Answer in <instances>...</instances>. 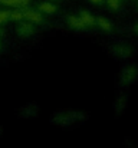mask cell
I'll list each match as a JSON object with an SVG mask.
<instances>
[{
  "instance_id": "obj_1",
  "label": "cell",
  "mask_w": 138,
  "mask_h": 148,
  "mask_svg": "<svg viewBox=\"0 0 138 148\" xmlns=\"http://www.w3.org/2000/svg\"><path fill=\"white\" fill-rule=\"evenodd\" d=\"M23 14H25V19L29 20L30 23H35V25H41L43 23V16L36 12V10H32V9H25L23 10Z\"/></svg>"
},
{
  "instance_id": "obj_6",
  "label": "cell",
  "mask_w": 138,
  "mask_h": 148,
  "mask_svg": "<svg viewBox=\"0 0 138 148\" xmlns=\"http://www.w3.org/2000/svg\"><path fill=\"white\" fill-rule=\"evenodd\" d=\"M95 23H96L98 27H99L101 30H104V32H111V30H112V23H111L108 19H105V17H96V19H95Z\"/></svg>"
},
{
  "instance_id": "obj_9",
  "label": "cell",
  "mask_w": 138,
  "mask_h": 148,
  "mask_svg": "<svg viewBox=\"0 0 138 148\" xmlns=\"http://www.w3.org/2000/svg\"><path fill=\"white\" fill-rule=\"evenodd\" d=\"M1 4L6 6H13V7H19V6H27L30 3V0H0Z\"/></svg>"
},
{
  "instance_id": "obj_15",
  "label": "cell",
  "mask_w": 138,
  "mask_h": 148,
  "mask_svg": "<svg viewBox=\"0 0 138 148\" xmlns=\"http://www.w3.org/2000/svg\"><path fill=\"white\" fill-rule=\"evenodd\" d=\"M1 35H3V29L0 27V36H1Z\"/></svg>"
},
{
  "instance_id": "obj_5",
  "label": "cell",
  "mask_w": 138,
  "mask_h": 148,
  "mask_svg": "<svg viewBox=\"0 0 138 148\" xmlns=\"http://www.w3.org/2000/svg\"><path fill=\"white\" fill-rule=\"evenodd\" d=\"M133 53V49L127 45H117L114 46V55L119 56V58H127Z\"/></svg>"
},
{
  "instance_id": "obj_14",
  "label": "cell",
  "mask_w": 138,
  "mask_h": 148,
  "mask_svg": "<svg viewBox=\"0 0 138 148\" xmlns=\"http://www.w3.org/2000/svg\"><path fill=\"white\" fill-rule=\"evenodd\" d=\"M134 32H135V33H137V35H138V23H137V25H135V26H134Z\"/></svg>"
},
{
  "instance_id": "obj_12",
  "label": "cell",
  "mask_w": 138,
  "mask_h": 148,
  "mask_svg": "<svg viewBox=\"0 0 138 148\" xmlns=\"http://www.w3.org/2000/svg\"><path fill=\"white\" fill-rule=\"evenodd\" d=\"M106 3H108L109 9H112V10H117V9L119 7V3H121V0H106Z\"/></svg>"
},
{
  "instance_id": "obj_3",
  "label": "cell",
  "mask_w": 138,
  "mask_h": 148,
  "mask_svg": "<svg viewBox=\"0 0 138 148\" xmlns=\"http://www.w3.org/2000/svg\"><path fill=\"white\" fill-rule=\"evenodd\" d=\"M33 33H35V27L32 23H20L17 26V35L23 39L33 36Z\"/></svg>"
},
{
  "instance_id": "obj_13",
  "label": "cell",
  "mask_w": 138,
  "mask_h": 148,
  "mask_svg": "<svg viewBox=\"0 0 138 148\" xmlns=\"http://www.w3.org/2000/svg\"><path fill=\"white\" fill-rule=\"evenodd\" d=\"M89 1H91L92 4H101L104 0H89Z\"/></svg>"
},
{
  "instance_id": "obj_7",
  "label": "cell",
  "mask_w": 138,
  "mask_h": 148,
  "mask_svg": "<svg viewBox=\"0 0 138 148\" xmlns=\"http://www.w3.org/2000/svg\"><path fill=\"white\" fill-rule=\"evenodd\" d=\"M79 17H81V20L85 23V26H87V27H88V26H93V25H95V17L92 16L89 12H87V10L81 12V13H79Z\"/></svg>"
},
{
  "instance_id": "obj_8",
  "label": "cell",
  "mask_w": 138,
  "mask_h": 148,
  "mask_svg": "<svg viewBox=\"0 0 138 148\" xmlns=\"http://www.w3.org/2000/svg\"><path fill=\"white\" fill-rule=\"evenodd\" d=\"M39 10L43 12V13H46V14H53V13L58 10V7H56L55 4L49 3V1H43V3L39 4Z\"/></svg>"
},
{
  "instance_id": "obj_2",
  "label": "cell",
  "mask_w": 138,
  "mask_h": 148,
  "mask_svg": "<svg viewBox=\"0 0 138 148\" xmlns=\"http://www.w3.org/2000/svg\"><path fill=\"white\" fill-rule=\"evenodd\" d=\"M137 75H138L137 69H135L134 66H128V68H125V69L122 71V73H121V82H122V84H131L133 81H135Z\"/></svg>"
},
{
  "instance_id": "obj_11",
  "label": "cell",
  "mask_w": 138,
  "mask_h": 148,
  "mask_svg": "<svg viewBox=\"0 0 138 148\" xmlns=\"http://www.w3.org/2000/svg\"><path fill=\"white\" fill-rule=\"evenodd\" d=\"M10 20V12H7V10H0V25H3V23H6V22H9Z\"/></svg>"
},
{
  "instance_id": "obj_4",
  "label": "cell",
  "mask_w": 138,
  "mask_h": 148,
  "mask_svg": "<svg viewBox=\"0 0 138 148\" xmlns=\"http://www.w3.org/2000/svg\"><path fill=\"white\" fill-rule=\"evenodd\" d=\"M68 25H69L73 30H82V29L87 27L85 23L81 20L79 16H69V17H68Z\"/></svg>"
},
{
  "instance_id": "obj_10",
  "label": "cell",
  "mask_w": 138,
  "mask_h": 148,
  "mask_svg": "<svg viewBox=\"0 0 138 148\" xmlns=\"http://www.w3.org/2000/svg\"><path fill=\"white\" fill-rule=\"evenodd\" d=\"M23 19H25L23 10H20V9H16V10L10 12V20H14V22H22Z\"/></svg>"
},
{
  "instance_id": "obj_16",
  "label": "cell",
  "mask_w": 138,
  "mask_h": 148,
  "mask_svg": "<svg viewBox=\"0 0 138 148\" xmlns=\"http://www.w3.org/2000/svg\"><path fill=\"white\" fill-rule=\"evenodd\" d=\"M0 50H1V43H0Z\"/></svg>"
}]
</instances>
